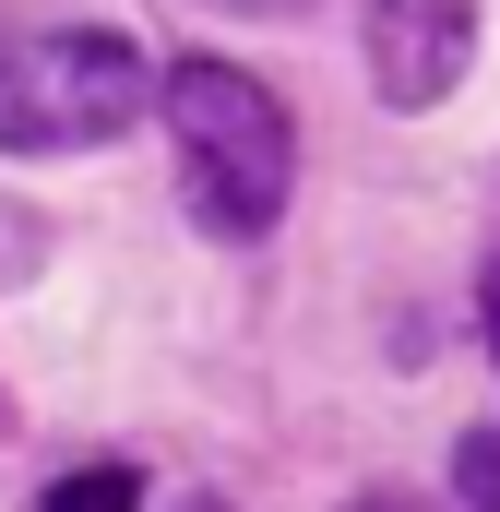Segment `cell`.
Here are the masks:
<instances>
[{"label":"cell","mask_w":500,"mask_h":512,"mask_svg":"<svg viewBox=\"0 0 500 512\" xmlns=\"http://www.w3.org/2000/svg\"><path fill=\"white\" fill-rule=\"evenodd\" d=\"M489 358H500V262H489Z\"/></svg>","instance_id":"8992f818"},{"label":"cell","mask_w":500,"mask_h":512,"mask_svg":"<svg viewBox=\"0 0 500 512\" xmlns=\"http://www.w3.org/2000/svg\"><path fill=\"white\" fill-rule=\"evenodd\" d=\"M453 501L500 512V429H465V441H453Z\"/></svg>","instance_id":"277c9868"},{"label":"cell","mask_w":500,"mask_h":512,"mask_svg":"<svg viewBox=\"0 0 500 512\" xmlns=\"http://www.w3.org/2000/svg\"><path fill=\"white\" fill-rule=\"evenodd\" d=\"M155 108V60L108 24H24L0 36V143L12 155H84Z\"/></svg>","instance_id":"7a4b0ae2"},{"label":"cell","mask_w":500,"mask_h":512,"mask_svg":"<svg viewBox=\"0 0 500 512\" xmlns=\"http://www.w3.org/2000/svg\"><path fill=\"white\" fill-rule=\"evenodd\" d=\"M155 108H167V143H179V203H191V227L262 239V227L286 215V191H298V131L274 108V84H250L227 60H179V72L155 84Z\"/></svg>","instance_id":"6da1fadb"},{"label":"cell","mask_w":500,"mask_h":512,"mask_svg":"<svg viewBox=\"0 0 500 512\" xmlns=\"http://www.w3.org/2000/svg\"><path fill=\"white\" fill-rule=\"evenodd\" d=\"M227 12H298V0H227Z\"/></svg>","instance_id":"52a82bcc"},{"label":"cell","mask_w":500,"mask_h":512,"mask_svg":"<svg viewBox=\"0 0 500 512\" xmlns=\"http://www.w3.org/2000/svg\"><path fill=\"white\" fill-rule=\"evenodd\" d=\"M358 512H429V501H358Z\"/></svg>","instance_id":"ba28073f"},{"label":"cell","mask_w":500,"mask_h":512,"mask_svg":"<svg viewBox=\"0 0 500 512\" xmlns=\"http://www.w3.org/2000/svg\"><path fill=\"white\" fill-rule=\"evenodd\" d=\"M143 489H131L120 465H96V477H72V489H48V512H131Z\"/></svg>","instance_id":"5b68a950"},{"label":"cell","mask_w":500,"mask_h":512,"mask_svg":"<svg viewBox=\"0 0 500 512\" xmlns=\"http://www.w3.org/2000/svg\"><path fill=\"white\" fill-rule=\"evenodd\" d=\"M179 512H227V501H179Z\"/></svg>","instance_id":"9c48e42d"},{"label":"cell","mask_w":500,"mask_h":512,"mask_svg":"<svg viewBox=\"0 0 500 512\" xmlns=\"http://www.w3.org/2000/svg\"><path fill=\"white\" fill-rule=\"evenodd\" d=\"M477 60V0H370V84L393 108H441Z\"/></svg>","instance_id":"3957f363"}]
</instances>
